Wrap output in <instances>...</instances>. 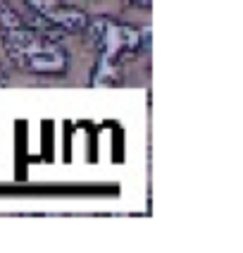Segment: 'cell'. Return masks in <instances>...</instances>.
I'll return each mask as SVG.
<instances>
[{
    "label": "cell",
    "mask_w": 243,
    "mask_h": 253,
    "mask_svg": "<svg viewBox=\"0 0 243 253\" xmlns=\"http://www.w3.org/2000/svg\"><path fill=\"white\" fill-rule=\"evenodd\" d=\"M134 2H139V5H150V0H134Z\"/></svg>",
    "instance_id": "4"
},
{
    "label": "cell",
    "mask_w": 243,
    "mask_h": 253,
    "mask_svg": "<svg viewBox=\"0 0 243 253\" xmlns=\"http://www.w3.org/2000/svg\"><path fill=\"white\" fill-rule=\"evenodd\" d=\"M0 36L5 50L19 67L29 72H62L67 67L60 36L43 27H31L7 2H0Z\"/></svg>",
    "instance_id": "1"
},
{
    "label": "cell",
    "mask_w": 243,
    "mask_h": 253,
    "mask_svg": "<svg viewBox=\"0 0 243 253\" xmlns=\"http://www.w3.org/2000/svg\"><path fill=\"white\" fill-rule=\"evenodd\" d=\"M93 31V41L98 48V67L96 84L112 82V77L127 65L134 55H139L145 45H150V36L143 29H134L112 19H96L88 24Z\"/></svg>",
    "instance_id": "2"
},
{
    "label": "cell",
    "mask_w": 243,
    "mask_h": 253,
    "mask_svg": "<svg viewBox=\"0 0 243 253\" xmlns=\"http://www.w3.org/2000/svg\"><path fill=\"white\" fill-rule=\"evenodd\" d=\"M27 5L38 14L41 27L48 31H81L88 27V19L84 12L71 7L62 0H27Z\"/></svg>",
    "instance_id": "3"
}]
</instances>
